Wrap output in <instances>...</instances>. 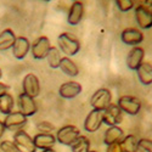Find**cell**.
Returning a JSON list of instances; mask_svg holds the SVG:
<instances>
[{
  "instance_id": "cell-1",
  "label": "cell",
  "mask_w": 152,
  "mask_h": 152,
  "mask_svg": "<svg viewBox=\"0 0 152 152\" xmlns=\"http://www.w3.org/2000/svg\"><path fill=\"white\" fill-rule=\"evenodd\" d=\"M57 43L60 50L68 56H73L75 54H78L80 50V42L78 40V38H75L71 33H62L57 38Z\"/></svg>"
},
{
  "instance_id": "cell-2",
  "label": "cell",
  "mask_w": 152,
  "mask_h": 152,
  "mask_svg": "<svg viewBox=\"0 0 152 152\" xmlns=\"http://www.w3.org/2000/svg\"><path fill=\"white\" fill-rule=\"evenodd\" d=\"M111 104H112V94L108 89H105V88L96 90L90 97V105L93 110L105 111Z\"/></svg>"
},
{
  "instance_id": "cell-3",
  "label": "cell",
  "mask_w": 152,
  "mask_h": 152,
  "mask_svg": "<svg viewBox=\"0 0 152 152\" xmlns=\"http://www.w3.org/2000/svg\"><path fill=\"white\" fill-rule=\"evenodd\" d=\"M80 136V130L75 125H65L56 132V140L66 146H71Z\"/></svg>"
},
{
  "instance_id": "cell-4",
  "label": "cell",
  "mask_w": 152,
  "mask_h": 152,
  "mask_svg": "<svg viewBox=\"0 0 152 152\" xmlns=\"http://www.w3.org/2000/svg\"><path fill=\"white\" fill-rule=\"evenodd\" d=\"M18 152H37V147L34 145L33 137L24 130H17L14 134V140Z\"/></svg>"
},
{
  "instance_id": "cell-5",
  "label": "cell",
  "mask_w": 152,
  "mask_h": 152,
  "mask_svg": "<svg viewBox=\"0 0 152 152\" xmlns=\"http://www.w3.org/2000/svg\"><path fill=\"white\" fill-rule=\"evenodd\" d=\"M117 105L122 110V112H125L126 115H130V116H136L140 112L141 101L132 95H123L118 99Z\"/></svg>"
},
{
  "instance_id": "cell-6",
  "label": "cell",
  "mask_w": 152,
  "mask_h": 152,
  "mask_svg": "<svg viewBox=\"0 0 152 152\" xmlns=\"http://www.w3.org/2000/svg\"><path fill=\"white\" fill-rule=\"evenodd\" d=\"M22 89L23 94H26L33 99L38 97L40 94V82L39 78L33 73H28L24 75L22 80Z\"/></svg>"
},
{
  "instance_id": "cell-7",
  "label": "cell",
  "mask_w": 152,
  "mask_h": 152,
  "mask_svg": "<svg viewBox=\"0 0 152 152\" xmlns=\"http://www.w3.org/2000/svg\"><path fill=\"white\" fill-rule=\"evenodd\" d=\"M50 48H51V45H50L49 38L45 35H42L39 38H37V39L32 43L31 53L35 60H44L48 56Z\"/></svg>"
},
{
  "instance_id": "cell-8",
  "label": "cell",
  "mask_w": 152,
  "mask_h": 152,
  "mask_svg": "<svg viewBox=\"0 0 152 152\" xmlns=\"http://www.w3.org/2000/svg\"><path fill=\"white\" fill-rule=\"evenodd\" d=\"M104 123V111L93 110L88 113L84 121V129L88 133H95L100 129V126Z\"/></svg>"
},
{
  "instance_id": "cell-9",
  "label": "cell",
  "mask_w": 152,
  "mask_h": 152,
  "mask_svg": "<svg viewBox=\"0 0 152 152\" xmlns=\"http://www.w3.org/2000/svg\"><path fill=\"white\" fill-rule=\"evenodd\" d=\"M27 119L28 118L24 116L23 113L17 111V112H11L10 115H7L3 122H4L6 130L17 132V130H21L22 126L27 123Z\"/></svg>"
},
{
  "instance_id": "cell-10",
  "label": "cell",
  "mask_w": 152,
  "mask_h": 152,
  "mask_svg": "<svg viewBox=\"0 0 152 152\" xmlns=\"http://www.w3.org/2000/svg\"><path fill=\"white\" fill-rule=\"evenodd\" d=\"M17 104H18V111L21 113H23L24 116L27 118L31 117V116H34L37 111H38V106H37V102L35 100L26 94H20L18 97H17Z\"/></svg>"
},
{
  "instance_id": "cell-11",
  "label": "cell",
  "mask_w": 152,
  "mask_h": 152,
  "mask_svg": "<svg viewBox=\"0 0 152 152\" xmlns=\"http://www.w3.org/2000/svg\"><path fill=\"white\" fill-rule=\"evenodd\" d=\"M135 20L137 26L142 29H148L152 27V14L151 10L144 5H139L135 9Z\"/></svg>"
},
{
  "instance_id": "cell-12",
  "label": "cell",
  "mask_w": 152,
  "mask_h": 152,
  "mask_svg": "<svg viewBox=\"0 0 152 152\" xmlns=\"http://www.w3.org/2000/svg\"><path fill=\"white\" fill-rule=\"evenodd\" d=\"M145 50L140 46H134L126 55V66L132 71H136L144 62Z\"/></svg>"
},
{
  "instance_id": "cell-13",
  "label": "cell",
  "mask_w": 152,
  "mask_h": 152,
  "mask_svg": "<svg viewBox=\"0 0 152 152\" xmlns=\"http://www.w3.org/2000/svg\"><path fill=\"white\" fill-rule=\"evenodd\" d=\"M122 122V110L118 107L117 104H111L105 111H104V123L115 126L118 125Z\"/></svg>"
},
{
  "instance_id": "cell-14",
  "label": "cell",
  "mask_w": 152,
  "mask_h": 152,
  "mask_svg": "<svg viewBox=\"0 0 152 152\" xmlns=\"http://www.w3.org/2000/svg\"><path fill=\"white\" fill-rule=\"evenodd\" d=\"M32 44L26 37H17L16 42L12 46V55H14L17 60H23L26 57L31 50Z\"/></svg>"
},
{
  "instance_id": "cell-15",
  "label": "cell",
  "mask_w": 152,
  "mask_h": 152,
  "mask_svg": "<svg viewBox=\"0 0 152 152\" xmlns=\"http://www.w3.org/2000/svg\"><path fill=\"white\" fill-rule=\"evenodd\" d=\"M121 39L126 45L137 46V44H140L144 40V34L141 31H139L136 28H126L122 32Z\"/></svg>"
},
{
  "instance_id": "cell-16",
  "label": "cell",
  "mask_w": 152,
  "mask_h": 152,
  "mask_svg": "<svg viewBox=\"0 0 152 152\" xmlns=\"http://www.w3.org/2000/svg\"><path fill=\"white\" fill-rule=\"evenodd\" d=\"M82 93V85L78 82H66L58 88V94L63 99H74Z\"/></svg>"
},
{
  "instance_id": "cell-17",
  "label": "cell",
  "mask_w": 152,
  "mask_h": 152,
  "mask_svg": "<svg viewBox=\"0 0 152 152\" xmlns=\"http://www.w3.org/2000/svg\"><path fill=\"white\" fill-rule=\"evenodd\" d=\"M83 15H84V4L82 1H74L68 10V15H67L68 24L69 26H77L82 21Z\"/></svg>"
},
{
  "instance_id": "cell-18",
  "label": "cell",
  "mask_w": 152,
  "mask_h": 152,
  "mask_svg": "<svg viewBox=\"0 0 152 152\" xmlns=\"http://www.w3.org/2000/svg\"><path fill=\"white\" fill-rule=\"evenodd\" d=\"M34 145L37 150H46V148H54L56 144V137L53 134H37L33 137Z\"/></svg>"
},
{
  "instance_id": "cell-19",
  "label": "cell",
  "mask_w": 152,
  "mask_h": 152,
  "mask_svg": "<svg viewBox=\"0 0 152 152\" xmlns=\"http://www.w3.org/2000/svg\"><path fill=\"white\" fill-rule=\"evenodd\" d=\"M123 137H124V132L122 128H119L118 125L110 126V128L105 132L104 142L108 146V145L115 144V142H121Z\"/></svg>"
},
{
  "instance_id": "cell-20",
  "label": "cell",
  "mask_w": 152,
  "mask_h": 152,
  "mask_svg": "<svg viewBox=\"0 0 152 152\" xmlns=\"http://www.w3.org/2000/svg\"><path fill=\"white\" fill-rule=\"evenodd\" d=\"M16 35L14 31L6 28L0 33V51H7V50L12 49L15 42H16Z\"/></svg>"
},
{
  "instance_id": "cell-21",
  "label": "cell",
  "mask_w": 152,
  "mask_h": 152,
  "mask_svg": "<svg viewBox=\"0 0 152 152\" xmlns=\"http://www.w3.org/2000/svg\"><path fill=\"white\" fill-rule=\"evenodd\" d=\"M137 78L142 85L152 84V65L148 62H142L140 67L136 69Z\"/></svg>"
},
{
  "instance_id": "cell-22",
  "label": "cell",
  "mask_w": 152,
  "mask_h": 152,
  "mask_svg": "<svg viewBox=\"0 0 152 152\" xmlns=\"http://www.w3.org/2000/svg\"><path fill=\"white\" fill-rule=\"evenodd\" d=\"M60 69L68 77H77L79 74V68L69 57H62L60 63Z\"/></svg>"
},
{
  "instance_id": "cell-23",
  "label": "cell",
  "mask_w": 152,
  "mask_h": 152,
  "mask_svg": "<svg viewBox=\"0 0 152 152\" xmlns=\"http://www.w3.org/2000/svg\"><path fill=\"white\" fill-rule=\"evenodd\" d=\"M14 105H15L14 97L9 91L0 94V113H3L5 116L10 115L12 110H14Z\"/></svg>"
},
{
  "instance_id": "cell-24",
  "label": "cell",
  "mask_w": 152,
  "mask_h": 152,
  "mask_svg": "<svg viewBox=\"0 0 152 152\" xmlns=\"http://www.w3.org/2000/svg\"><path fill=\"white\" fill-rule=\"evenodd\" d=\"M123 152H137L139 151V139L135 135H126L119 142Z\"/></svg>"
},
{
  "instance_id": "cell-25",
  "label": "cell",
  "mask_w": 152,
  "mask_h": 152,
  "mask_svg": "<svg viewBox=\"0 0 152 152\" xmlns=\"http://www.w3.org/2000/svg\"><path fill=\"white\" fill-rule=\"evenodd\" d=\"M46 60H48L49 66L51 68H60V63H61V60H62L60 50L56 46H51L49 50V53H48Z\"/></svg>"
},
{
  "instance_id": "cell-26",
  "label": "cell",
  "mask_w": 152,
  "mask_h": 152,
  "mask_svg": "<svg viewBox=\"0 0 152 152\" xmlns=\"http://www.w3.org/2000/svg\"><path fill=\"white\" fill-rule=\"evenodd\" d=\"M72 152H89L90 151V140L86 136L80 135L77 140L71 145Z\"/></svg>"
},
{
  "instance_id": "cell-27",
  "label": "cell",
  "mask_w": 152,
  "mask_h": 152,
  "mask_svg": "<svg viewBox=\"0 0 152 152\" xmlns=\"http://www.w3.org/2000/svg\"><path fill=\"white\" fill-rule=\"evenodd\" d=\"M37 129L39 130L42 134H51V132L55 130V125L50 122H46V121H43V122H39L37 124Z\"/></svg>"
},
{
  "instance_id": "cell-28",
  "label": "cell",
  "mask_w": 152,
  "mask_h": 152,
  "mask_svg": "<svg viewBox=\"0 0 152 152\" xmlns=\"http://www.w3.org/2000/svg\"><path fill=\"white\" fill-rule=\"evenodd\" d=\"M116 5L122 12H126L134 7V1L132 0H116Z\"/></svg>"
},
{
  "instance_id": "cell-29",
  "label": "cell",
  "mask_w": 152,
  "mask_h": 152,
  "mask_svg": "<svg viewBox=\"0 0 152 152\" xmlns=\"http://www.w3.org/2000/svg\"><path fill=\"white\" fill-rule=\"evenodd\" d=\"M0 150L3 152H18L15 142L10 140H4L0 142Z\"/></svg>"
},
{
  "instance_id": "cell-30",
  "label": "cell",
  "mask_w": 152,
  "mask_h": 152,
  "mask_svg": "<svg viewBox=\"0 0 152 152\" xmlns=\"http://www.w3.org/2000/svg\"><path fill=\"white\" fill-rule=\"evenodd\" d=\"M139 150H141L142 152H152L151 139H140L139 140Z\"/></svg>"
},
{
  "instance_id": "cell-31",
  "label": "cell",
  "mask_w": 152,
  "mask_h": 152,
  "mask_svg": "<svg viewBox=\"0 0 152 152\" xmlns=\"http://www.w3.org/2000/svg\"><path fill=\"white\" fill-rule=\"evenodd\" d=\"M106 152H123V150H122L119 142H115V144H111L107 146Z\"/></svg>"
},
{
  "instance_id": "cell-32",
  "label": "cell",
  "mask_w": 152,
  "mask_h": 152,
  "mask_svg": "<svg viewBox=\"0 0 152 152\" xmlns=\"http://www.w3.org/2000/svg\"><path fill=\"white\" fill-rule=\"evenodd\" d=\"M9 89H10V86H9V85H6V84H4V83L0 82V94L6 93Z\"/></svg>"
},
{
  "instance_id": "cell-33",
  "label": "cell",
  "mask_w": 152,
  "mask_h": 152,
  "mask_svg": "<svg viewBox=\"0 0 152 152\" xmlns=\"http://www.w3.org/2000/svg\"><path fill=\"white\" fill-rule=\"evenodd\" d=\"M5 130H6V128H5V125H4V122L0 121V139H1L3 135L5 134Z\"/></svg>"
},
{
  "instance_id": "cell-34",
  "label": "cell",
  "mask_w": 152,
  "mask_h": 152,
  "mask_svg": "<svg viewBox=\"0 0 152 152\" xmlns=\"http://www.w3.org/2000/svg\"><path fill=\"white\" fill-rule=\"evenodd\" d=\"M42 152H56L54 148H46V150H43Z\"/></svg>"
},
{
  "instance_id": "cell-35",
  "label": "cell",
  "mask_w": 152,
  "mask_h": 152,
  "mask_svg": "<svg viewBox=\"0 0 152 152\" xmlns=\"http://www.w3.org/2000/svg\"><path fill=\"white\" fill-rule=\"evenodd\" d=\"M1 78H3V72H1V69H0V80H1Z\"/></svg>"
},
{
  "instance_id": "cell-36",
  "label": "cell",
  "mask_w": 152,
  "mask_h": 152,
  "mask_svg": "<svg viewBox=\"0 0 152 152\" xmlns=\"http://www.w3.org/2000/svg\"><path fill=\"white\" fill-rule=\"evenodd\" d=\"M89 152H97V151H89Z\"/></svg>"
},
{
  "instance_id": "cell-37",
  "label": "cell",
  "mask_w": 152,
  "mask_h": 152,
  "mask_svg": "<svg viewBox=\"0 0 152 152\" xmlns=\"http://www.w3.org/2000/svg\"><path fill=\"white\" fill-rule=\"evenodd\" d=\"M151 14H152V9H151Z\"/></svg>"
}]
</instances>
